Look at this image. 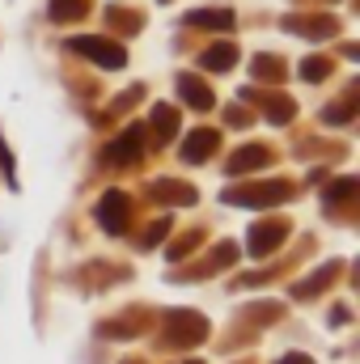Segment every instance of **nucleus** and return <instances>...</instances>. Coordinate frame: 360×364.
<instances>
[{
  "mask_svg": "<svg viewBox=\"0 0 360 364\" xmlns=\"http://www.w3.org/2000/svg\"><path fill=\"white\" fill-rule=\"evenodd\" d=\"M73 51H81V55H90L93 64H102V68H123V47L119 43H110V38H73L68 43Z\"/></svg>",
  "mask_w": 360,
  "mask_h": 364,
  "instance_id": "nucleus-1",
  "label": "nucleus"
},
{
  "mask_svg": "<svg viewBox=\"0 0 360 364\" xmlns=\"http://www.w3.org/2000/svg\"><path fill=\"white\" fill-rule=\"evenodd\" d=\"M97 220H102L110 233H119V229H123V220H127V203H123V195H119V191L102 195V203H97Z\"/></svg>",
  "mask_w": 360,
  "mask_h": 364,
  "instance_id": "nucleus-2",
  "label": "nucleus"
},
{
  "mask_svg": "<svg viewBox=\"0 0 360 364\" xmlns=\"http://www.w3.org/2000/svg\"><path fill=\"white\" fill-rule=\"evenodd\" d=\"M186 26H203V30H229V26H233V13H229V9H199V13H186Z\"/></svg>",
  "mask_w": 360,
  "mask_h": 364,
  "instance_id": "nucleus-3",
  "label": "nucleus"
},
{
  "mask_svg": "<svg viewBox=\"0 0 360 364\" xmlns=\"http://www.w3.org/2000/svg\"><path fill=\"white\" fill-rule=\"evenodd\" d=\"M229 199L233 203H280V199H288V186L284 182H271L268 191H233Z\"/></svg>",
  "mask_w": 360,
  "mask_h": 364,
  "instance_id": "nucleus-4",
  "label": "nucleus"
},
{
  "mask_svg": "<svg viewBox=\"0 0 360 364\" xmlns=\"http://www.w3.org/2000/svg\"><path fill=\"white\" fill-rule=\"evenodd\" d=\"M140 140H144V132H140V127H127V136H123V140H115L106 157H110V161H132V157L140 153Z\"/></svg>",
  "mask_w": 360,
  "mask_h": 364,
  "instance_id": "nucleus-5",
  "label": "nucleus"
},
{
  "mask_svg": "<svg viewBox=\"0 0 360 364\" xmlns=\"http://www.w3.org/2000/svg\"><path fill=\"white\" fill-rule=\"evenodd\" d=\"M233 60H238L233 43H216V47H208V51H203V68H212V73H225V68H233Z\"/></svg>",
  "mask_w": 360,
  "mask_h": 364,
  "instance_id": "nucleus-6",
  "label": "nucleus"
},
{
  "mask_svg": "<svg viewBox=\"0 0 360 364\" xmlns=\"http://www.w3.org/2000/svg\"><path fill=\"white\" fill-rule=\"evenodd\" d=\"M212 149H216V132H195V136L182 144V157H186V161H203Z\"/></svg>",
  "mask_w": 360,
  "mask_h": 364,
  "instance_id": "nucleus-7",
  "label": "nucleus"
},
{
  "mask_svg": "<svg viewBox=\"0 0 360 364\" xmlns=\"http://www.w3.org/2000/svg\"><path fill=\"white\" fill-rule=\"evenodd\" d=\"M179 90H182V97H186V102H191L195 110H208V106H212V93L203 90L199 81H191V77H182V81H179Z\"/></svg>",
  "mask_w": 360,
  "mask_h": 364,
  "instance_id": "nucleus-8",
  "label": "nucleus"
},
{
  "mask_svg": "<svg viewBox=\"0 0 360 364\" xmlns=\"http://www.w3.org/2000/svg\"><path fill=\"white\" fill-rule=\"evenodd\" d=\"M153 127H157V140H170L174 127H179V114H174L170 106H157V110H153Z\"/></svg>",
  "mask_w": 360,
  "mask_h": 364,
  "instance_id": "nucleus-9",
  "label": "nucleus"
},
{
  "mask_svg": "<svg viewBox=\"0 0 360 364\" xmlns=\"http://www.w3.org/2000/svg\"><path fill=\"white\" fill-rule=\"evenodd\" d=\"M280 237H284L280 225H271V229H255V233H250V246H255V255H263V250H271Z\"/></svg>",
  "mask_w": 360,
  "mask_h": 364,
  "instance_id": "nucleus-10",
  "label": "nucleus"
},
{
  "mask_svg": "<svg viewBox=\"0 0 360 364\" xmlns=\"http://www.w3.org/2000/svg\"><path fill=\"white\" fill-rule=\"evenodd\" d=\"M85 13V0H51V17L55 21H73Z\"/></svg>",
  "mask_w": 360,
  "mask_h": 364,
  "instance_id": "nucleus-11",
  "label": "nucleus"
},
{
  "mask_svg": "<svg viewBox=\"0 0 360 364\" xmlns=\"http://www.w3.org/2000/svg\"><path fill=\"white\" fill-rule=\"evenodd\" d=\"M263 161V149H242L233 161H229V174H242V170H250V166H259Z\"/></svg>",
  "mask_w": 360,
  "mask_h": 364,
  "instance_id": "nucleus-12",
  "label": "nucleus"
},
{
  "mask_svg": "<svg viewBox=\"0 0 360 364\" xmlns=\"http://www.w3.org/2000/svg\"><path fill=\"white\" fill-rule=\"evenodd\" d=\"M301 77H305V81H318V77H327V60H318V55H314V60H305Z\"/></svg>",
  "mask_w": 360,
  "mask_h": 364,
  "instance_id": "nucleus-13",
  "label": "nucleus"
},
{
  "mask_svg": "<svg viewBox=\"0 0 360 364\" xmlns=\"http://www.w3.org/2000/svg\"><path fill=\"white\" fill-rule=\"evenodd\" d=\"M352 186H356V182H352V178L335 182V191H331V199H344V195H352Z\"/></svg>",
  "mask_w": 360,
  "mask_h": 364,
  "instance_id": "nucleus-14",
  "label": "nucleus"
}]
</instances>
